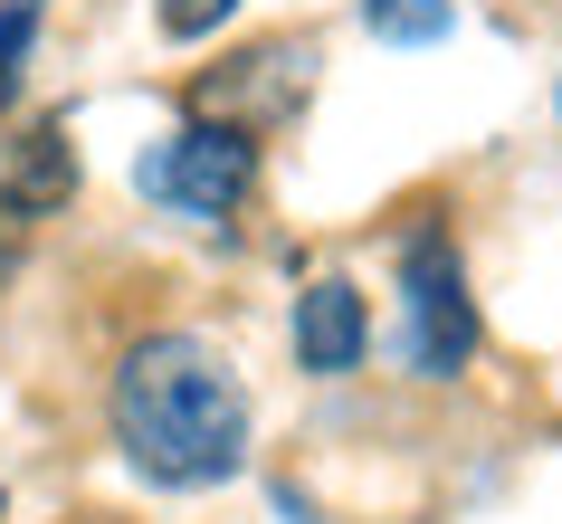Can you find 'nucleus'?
<instances>
[{"mask_svg":"<svg viewBox=\"0 0 562 524\" xmlns=\"http://www.w3.org/2000/svg\"><path fill=\"white\" fill-rule=\"evenodd\" d=\"M77 191V153H67V124H38L10 144V172H0V220H38Z\"/></svg>","mask_w":562,"mask_h":524,"instance_id":"5","label":"nucleus"},{"mask_svg":"<svg viewBox=\"0 0 562 524\" xmlns=\"http://www.w3.org/2000/svg\"><path fill=\"white\" fill-rule=\"evenodd\" d=\"M115 448L153 487H229L248 467V381L201 334H144L115 363Z\"/></svg>","mask_w":562,"mask_h":524,"instance_id":"1","label":"nucleus"},{"mask_svg":"<svg viewBox=\"0 0 562 524\" xmlns=\"http://www.w3.org/2000/svg\"><path fill=\"white\" fill-rule=\"evenodd\" d=\"M38 38V0H20V10H0V105L20 96V58H30Z\"/></svg>","mask_w":562,"mask_h":524,"instance_id":"7","label":"nucleus"},{"mask_svg":"<svg viewBox=\"0 0 562 524\" xmlns=\"http://www.w3.org/2000/svg\"><path fill=\"white\" fill-rule=\"evenodd\" d=\"M362 30L382 38V48H439L458 30V10L448 0H362Z\"/></svg>","mask_w":562,"mask_h":524,"instance_id":"6","label":"nucleus"},{"mask_svg":"<svg viewBox=\"0 0 562 524\" xmlns=\"http://www.w3.org/2000/svg\"><path fill=\"white\" fill-rule=\"evenodd\" d=\"M144 201L172 210V220H201V230H220L248 191H258V144H248V124L229 115H191L181 134H162V144L144 153Z\"/></svg>","mask_w":562,"mask_h":524,"instance_id":"2","label":"nucleus"},{"mask_svg":"<svg viewBox=\"0 0 562 524\" xmlns=\"http://www.w3.org/2000/svg\"><path fill=\"white\" fill-rule=\"evenodd\" d=\"M401 363L419 381H458L476 363V296L439 230L401 248Z\"/></svg>","mask_w":562,"mask_h":524,"instance_id":"3","label":"nucleus"},{"mask_svg":"<svg viewBox=\"0 0 562 524\" xmlns=\"http://www.w3.org/2000/svg\"><path fill=\"white\" fill-rule=\"evenodd\" d=\"M238 0H162V38H210Z\"/></svg>","mask_w":562,"mask_h":524,"instance_id":"8","label":"nucleus"},{"mask_svg":"<svg viewBox=\"0 0 562 524\" xmlns=\"http://www.w3.org/2000/svg\"><path fill=\"white\" fill-rule=\"evenodd\" d=\"M362 344H372V315H362V287L353 277H315V287L296 296V363L305 372H353Z\"/></svg>","mask_w":562,"mask_h":524,"instance_id":"4","label":"nucleus"}]
</instances>
